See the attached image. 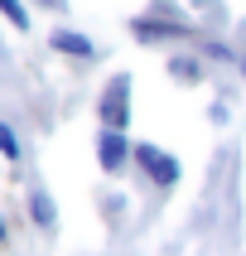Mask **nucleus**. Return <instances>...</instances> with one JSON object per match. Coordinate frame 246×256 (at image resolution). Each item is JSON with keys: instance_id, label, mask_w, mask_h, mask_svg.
<instances>
[{"instance_id": "obj_1", "label": "nucleus", "mask_w": 246, "mask_h": 256, "mask_svg": "<svg viewBox=\"0 0 246 256\" xmlns=\"http://www.w3.org/2000/svg\"><path fill=\"white\" fill-rule=\"evenodd\" d=\"M135 164H140L145 170V179H150V184H159V188H174L179 184V160L174 155H164V150H159V145H150V140H140L135 145Z\"/></svg>"}, {"instance_id": "obj_2", "label": "nucleus", "mask_w": 246, "mask_h": 256, "mask_svg": "<svg viewBox=\"0 0 246 256\" xmlns=\"http://www.w3.org/2000/svg\"><path fill=\"white\" fill-rule=\"evenodd\" d=\"M126 97H130V78L121 72V78H111V87H106L101 102H97V116H101V126H106V130H121V126H126V116H130Z\"/></svg>"}, {"instance_id": "obj_3", "label": "nucleus", "mask_w": 246, "mask_h": 256, "mask_svg": "<svg viewBox=\"0 0 246 256\" xmlns=\"http://www.w3.org/2000/svg\"><path fill=\"white\" fill-rule=\"evenodd\" d=\"M126 155H135V150L126 145V136H121V130H101V136H97V160H101V170H106V174L121 170V164H126Z\"/></svg>"}, {"instance_id": "obj_4", "label": "nucleus", "mask_w": 246, "mask_h": 256, "mask_svg": "<svg viewBox=\"0 0 246 256\" xmlns=\"http://www.w3.org/2000/svg\"><path fill=\"white\" fill-rule=\"evenodd\" d=\"M48 44H53L58 54H72V58H97V44L87 39V34H77V29H53Z\"/></svg>"}, {"instance_id": "obj_5", "label": "nucleus", "mask_w": 246, "mask_h": 256, "mask_svg": "<svg viewBox=\"0 0 246 256\" xmlns=\"http://www.w3.org/2000/svg\"><path fill=\"white\" fill-rule=\"evenodd\" d=\"M29 213H34V222H39V228H53V198H48V194H43V188H34V194H29Z\"/></svg>"}, {"instance_id": "obj_6", "label": "nucleus", "mask_w": 246, "mask_h": 256, "mask_svg": "<svg viewBox=\"0 0 246 256\" xmlns=\"http://www.w3.org/2000/svg\"><path fill=\"white\" fill-rule=\"evenodd\" d=\"M130 29H135L140 39H174V34H179L174 24H159V20H135Z\"/></svg>"}, {"instance_id": "obj_7", "label": "nucleus", "mask_w": 246, "mask_h": 256, "mask_svg": "<svg viewBox=\"0 0 246 256\" xmlns=\"http://www.w3.org/2000/svg\"><path fill=\"white\" fill-rule=\"evenodd\" d=\"M0 14H5L14 29H29V10H24V0H0Z\"/></svg>"}, {"instance_id": "obj_8", "label": "nucleus", "mask_w": 246, "mask_h": 256, "mask_svg": "<svg viewBox=\"0 0 246 256\" xmlns=\"http://www.w3.org/2000/svg\"><path fill=\"white\" fill-rule=\"evenodd\" d=\"M169 72L179 82H198V58H169Z\"/></svg>"}, {"instance_id": "obj_9", "label": "nucleus", "mask_w": 246, "mask_h": 256, "mask_svg": "<svg viewBox=\"0 0 246 256\" xmlns=\"http://www.w3.org/2000/svg\"><path fill=\"white\" fill-rule=\"evenodd\" d=\"M0 155H5V160H19V140H14V130L5 126V121H0Z\"/></svg>"}, {"instance_id": "obj_10", "label": "nucleus", "mask_w": 246, "mask_h": 256, "mask_svg": "<svg viewBox=\"0 0 246 256\" xmlns=\"http://www.w3.org/2000/svg\"><path fill=\"white\" fill-rule=\"evenodd\" d=\"M0 242H5V218H0Z\"/></svg>"}, {"instance_id": "obj_11", "label": "nucleus", "mask_w": 246, "mask_h": 256, "mask_svg": "<svg viewBox=\"0 0 246 256\" xmlns=\"http://www.w3.org/2000/svg\"><path fill=\"white\" fill-rule=\"evenodd\" d=\"M242 72H246V58H242Z\"/></svg>"}]
</instances>
